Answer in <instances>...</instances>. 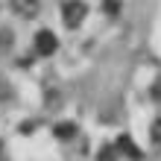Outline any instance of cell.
<instances>
[{
  "instance_id": "obj_9",
  "label": "cell",
  "mask_w": 161,
  "mask_h": 161,
  "mask_svg": "<svg viewBox=\"0 0 161 161\" xmlns=\"http://www.w3.org/2000/svg\"><path fill=\"white\" fill-rule=\"evenodd\" d=\"M153 97H155V100H158V103H161V79H158V82H155V85H153Z\"/></svg>"
},
{
  "instance_id": "obj_2",
  "label": "cell",
  "mask_w": 161,
  "mask_h": 161,
  "mask_svg": "<svg viewBox=\"0 0 161 161\" xmlns=\"http://www.w3.org/2000/svg\"><path fill=\"white\" fill-rule=\"evenodd\" d=\"M32 44H35V53L38 56H53L56 50H59V38H56L53 30H38Z\"/></svg>"
},
{
  "instance_id": "obj_3",
  "label": "cell",
  "mask_w": 161,
  "mask_h": 161,
  "mask_svg": "<svg viewBox=\"0 0 161 161\" xmlns=\"http://www.w3.org/2000/svg\"><path fill=\"white\" fill-rule=\"evenodd\" d=\"M9 6H12V12L18 18H24V21H32V18L41 12V0H9Z\"/></svg>"
},
{
  "instance_id": "obj_8",
  "label": "cell",
  "mask_w": 161,
  "mask_h": 161,
  "mask_svg": "<svg viewBox=\"0 0 161 161\" xmlns=\"http://www.w3.org/2000/svg\"><path fill=\"white\" fill-rule=\"evenodd\" d=\"M120 9H123L120 0H103V12H106L108 18H117V15H120Z\"/></svg>"
},
{
  "instance_id": "obj_10",
  "label": "cell",
  "mask_w": 161,
  "mask_h": 161,
  "mask_svg": "<svg viewBox=\"0 0 161 161\" xmlns=\"http://www.w3.org/2000/svg\"><path fill=\"white\" fill-rule=\"evenodd\" d=\"M0 155H3V141H0Z\"/></svg>"
},
{
  "instance_id": "obj_5",
  "label": "cell",
  "mask_w": 161,
  "mask_h": 161,
  "mask_svg": "<svg viewBox=\"0 0 161 161\" xmlns=\"http://www.w3.org/2000/svg\"><path fill=\"white\" fill-rule=\"evenodd\" d=\"M53 135L59 138V141H70V138H76V123H59V126L53 129Z\"/></svg>"
},
{
  "instance_id": "obj_1",
  "label": "cell",
  "mask_w": 161,
  "mask_h": 161,
  "mask_svg": "<svg viewBox=\"0 0 161 161\" xmlns=\"http://www.w3.org/2000/svg\"><path fill=\"white\" fill-rule=\"evenodd\" d=\"M88 18V3L85 0H64L62 3V21L68 30H79Z\"/></svg>"
},
{
  "instance_id": "obj_4",
  "label": "cell",
  "mask_w": 161,
  "mask_h": 161,
  "mask_svg": "<svg viewBox=\"0 0 161 161\" xmlns=\"http://www.w3.org/2000/svg\"><path fill=\"white\" fill-rule=\"evenodd\" d=\"M111 144H114V149H117V158H129V161L141 158V149L135 147V141H132L129 135H120L117 141H111Z\"/></svg>"
},
{
  "instance_id": "obj_7",
  "label": "cell",
  "mask_w": 161,
  "mask_h": 161,
  "mask_svg": "<svg viewBox=\"0 0 161 161\" xmlns=\"http://www.w3.org/2000/svg\"><path fill=\"white\" fill-rule=\"evenodd\" d=\"M97 161H120V158H117L114 144H106V147H103L100 153H97Z\"/></svg>"
},
{
  "instance_id": "obj_6",
  "label": "cell",
  "mask_w": 161,
  "mask_h": 161,
  "mask_svg": "<svg viewBox=\"0 0 161 161\" xmlns=\"http://www.w3.org/2000/svg\"><path fill=\"white\" fill-rule=\"evenodd\" d=\"M149 141H153L155 149H161V117H155L153 126H149Z\"/></svg>"
}]
</instances>
